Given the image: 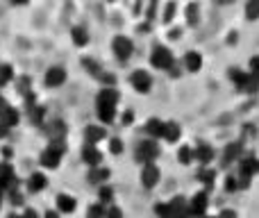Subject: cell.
I'll return each instance as SVG.
<instances>
[{
    "mask_svg": "<svg viewBox=\"0 0 259 218\" xmlns=\"http://www.w3.org/2000/svg\"><path fill=\"white\" fill-rule=\"evenodd\" d=\"M105 218H123V211L118 209V207H109L107 214H105Z\"/></svg>",
    "mask_w": 259,
    "mask_h": 218,
    "instance_id": "obj_38",
    "label": "cell"
},
{
    "mask_svg": "<svg viewBox=\"0 0 259 218\" xmlns=\"http://www.w3.org/2000/svg\"><path fill=\"white\" fill-rule=\"evenodd\" d=\"M96 114H98V118L103 123H112L116 118V107H112V105H96Z\"/></svg>",
    "mask_w": 259,
    "mask_h": 218,
    "instance_id": "obj_25",
    "label": "cell"
},
{
    "mask_svg": "<svg viewBox=\"0 0 259 218\" xmlns=\"http://www.w3.org/2000/svg\"><path fill=\"white\" fill-rule=\"evenodd\" d=\"M14 5H27V0H12Z\"/></svg>",
    "mask_w": 259,
    "mask_h": 218,
    "instance_id": "obj_46",
    "label": "cell"
},
{
    "mask_svg": "<svg viewBox=\"0 0 259 218\" xmlns=\"http://www.w3.org/2000/svg\"><path fill=\"white\" fill-rule=\"evenodd\" d=\"M112 50H114V55H116L121 62H127V59L132 57V53H134V46H132V41H130L127 36L118 34V36H114V41H112Z\"/></svg>",
    "mask_w": 259,
    "mask_h": 218,
    "instance_id": "obj_4",
    "label": "cell"
},
{
    "mask_svg": "<svg viewBox=\"0 0 259 218\" xmlns=\"http://www.w3.org/2000/svg\"><path fill=\"white\" fill-rule=\"evenodd\" d=\"M241 157H243V143L241 141H234V143H230V146H225V150H223V164L225 166L239 164Z\"/></svg>",
    "mask_w": 259,
    "mask_h": 218,
    "instance_id": "obj_7",
    "label": "cell"
},
{
    "mask_svg": "<svg viewBox=\"0 0 259 218\" xmlns=\"http://www.w3.org/2000/svg\"><path fill=\"white\" fill-rule=\"evenodd\" d=\"M107 214V209H105L100 202H96V205H91L89 209H87V218H105Z\"/></svg>",
    "mask_w": 259,
    "mask_h": 218,
    "instance_id": "obj_33",
    "label": "cell"
},
{
    "mask_svg": "<svg viewBox=\"0 0 259 218\" xmlns=\"http://www.w3.org/2000/svg\"><path fill=\"white\" fill-rule=\"evenodd\" d=\"M161 132H164V120H159V118H150L146 123V134L150 139H161Z\"/></svg>",
    "mask_w": 259,
    "mask_h": 218,
    "instance_id": "obj_23",
    "label": "cell"
},
{
    "mask_svg": "<svg viewBox=\"0 0 259 218\" xmlns=\"http://www.w3.org/2000/svg\"><path fill=\"white\" fill-rule=\"evenodd\" d=\"M44 218H59V214H53V211H48V214H46Z\"/></svg>",
    "mask_w": 259,
    "mask_h": 218,
    "instance_id": "obj_45",
    "label": "cell"
},
{
    "mask_svg": "<svg viewBox=\"0 0 259 218\" xmlns=\"http://www.w3.org/2000/svg\"><path fill=\"white\" fill-rule=\"evenodd\" d=\"M239 189V178H228L225 180V191H237Z\"/></svg>",
    "mask_w": 259,
    "mask_h": 218,
    "instance_id": "obj_37",
    "label": "cell"
},
{
    "mask_svg": "<svg viewBox=\"0 0 259 218\" xmlns=\"http://www.w3.org/2000/svg\"><path fill=\"white\" fill-rule=\"evenodd\" d=\"M7 218H23V216H21V214H9Z\"/></svg>",
    "mask_w": 259,
    "mask_h": 218,
    "instance_id": "obj_47",
    "label": "cell"
},
{
    "mask_svg": "<svg viewBox=\"0 0 259 218\" xmlns=\"http://www.w3.org/2000/svg\"><path fill=\"white\" fill-rule=\"evenodd\" d=\"M71 36H73V43L80 46V48L89 43V32H87L84 27H73V30H71Z\"/></svg>",
    "mask_w": 259,
    "mask_h": 218,
    "instance_id": "obj_28",
    "label": "cell"
},
{
    "mask_svg": "<svg viewBox=\"0 0 259 218\" xmlns=\"http://www.w3.org/2000/svg\"><path fill=\"white\" fill-rule=\"evenodd\" d=\"M41 166H46V168H57L59 161H62V152L53 150V148H46L44 152H41Z\"/></svg>",
    "mask_w": 259,
    "mask_h": 218,
    "instance_id": "obj_14",
    "label": "cell"
},
{
    "mask_svg": "<svg viewBox=\"0 0 259 218\" xmlns=\"http://www.w3.org/2000/svg\"><path fill=\"white\" fill-rule=\"evenodd\" d=\"M118 100H121L118 91L114 89V86H105V89L98 94V98H96V105H112V107H116Z\"/></svg>",
    "mask_w": 259,
    "mask_h": 218,
    "instance_id": "obj_13",
    "label": "cell"
},
{
    "mask_svg": "<svg viewBox=\"0 0 259 218\" xmlns=\"http://www.w3.org/2000/svg\"><path fill=\"white\" fill-rule=\"evenodd\" d=\"M180 134H182V129H180L178 123H173V120H168V123H164V132H161V139H166V141L175 143L180 139Z\"/></svg>",
    "mask_w": 259,
    "mask_h": 218,
    "instance_id": "obj_22",
    "label": "cell"
},
{
    "mask_svg": "<svg viewBox=\"0 0 259 218\" xmlns=\"http://www.w3.org/2000/svg\"><path fill=\"white\" fill-rule=\"evenodd\" d=\"M82 159H84V164H87V166L96 168V166L103 164V152H100L96 146H89V143H87V146L82 148Z\"/></svg>",
    "mask_w": 259,
    "mask_h": 218,
    "instance_id": "obj_11",
    "label": "cell"
},
{
    "mask_svg": "<svg viewBox=\"0 0 259 218\" xmlns=\"http://www.w3.org/2000/svg\"><path fill=\"white\" fill-rule=\"evenodd\" d=\"M130 82H132V86L139 91V94H148L152 86V77H150V73H146V71H134L132 77H130Z\"/></svg>",
    "mask_w": 259,
    "mask_h": 218,
    "instance_id": "obj_8",
    "label": "cell"
},
{
    "mask_svg": "<svg viewBox=\"0 0 259 218\" xmlns=\"http://www.w3.org/2000/svg\"><path fill=\"white\" fill-rule=\"evenodd\" d=\"M66 82V71L62 66H50L46 71V84L48 86H62Z\"/></svg>",
    "mask_w": 259,
    "mask_h": 218,
    "instance_id": "obj_12",
    "label": "cell"
},
{
    "mask_svg": "<svg viewBox=\"0 0 259 218\" xmlns=\"http://www.w3.org/2000/svg\"><path fill=\"white\" fill-rule=\"evenodd\" d=\"M193 155H196V159L200 161L202 166H207L211 159H214V148L207 146V143H198V146L193 148Z\"/></svg>",
    "mask_w": 259,
    "mask_h": 218,
    "instance_id": "obj_17",
    "label": "cell"
},
{
    "mask_svg": "<svg viewBox=\"0 0 259 218\" xmlns=\"http://www.w3.org/2000/svg\"><path fill=\"white\" fill-rule=\"evenodd\" d=\"M137 161H141L143 166L146 164H155V159L159 157V146H157L155 139H146L137 146V152H134Z\"/></svg>",
    "mask_w": 259,
    "mask_h": 218,
    "instance_id": "obj_1",
    "label": "cell"
},
{
    "mask_svg": "<svg viewBox=\"0 0 259 218\" xmlns=\"http://www.w3.org/2000/svg\"><path fill=\"white\" fill-rule=\"evenodd\" d=\"M198 180H200V182L207 187V191H209V189L214 187L216 170H214V168H209V166H202V170H200V175H198Z\"/></svg>",
    "mask_w": 259,
    "mask_h": 218,
    "instance_id": "obj_26",
    "label": "cell"
},
{
    "mask_svg": "<svg viewBox=\"0 0 259 218\" xmlns=\"http://www.w3.org/2000/svg\"><path fill=\"white\" fill-rule=\"evenodd\" d=\"M107 137V132H105V127H98V125H89V127L84 129V139L89 146H96L98 141H103V139Z\"/></svg>",
    "mask_w": 259,
    "mask_h": 218,
    "instance_id": "obj_19",
    "label": "cell"
},
{
    "mask_svg": "<svg viewBox=\"0 0 259 218\" xmlns=\"http://www.w3.org/2000/svg\"><path fill=\"white\" fill-rule=\"evenodd\" d=\"M184 66H187L189 73H198L202 68V55L198 53V50H189V53L184 55Z\"/></svg>",
    "mask_w": 259,
    "mask_h": 218,
    "instance_id": "obj_16",
    "label": "cell"
},
{
    "mask_svg": "<svg viewBox=\"0 0 259 218\" xmlns=\"http://www.w3.org/2000/svg\"><path fill=\"white\" fill-rule=\"evenodd\" d=\"M109 150H112V155H121L123 152V141L121 139H112V141H109Z\"/></svg>",
    "mask_w": 259,
    "mask_h": 218,
    "instance_id": "obj_35",
    "label": "cell"
},
{
    "mask_svg": "<svg viewBox=\"0 0 259 218\" xmlns=\"http://www.w3.org/2000/svg\"><path fill=\"white\" fill-rule=\"evenodd\" d=\"M184 14H187V23L191 27L200 23V5H198L196 0H191V3L187 5V12H184Z\"/></svg>",
    "mask_w": 259,
    "mask_h": 218,
    "instance_id": "obj_24",
    "label": "cell"
},
{
    "mask_svg": "<svg viewBox=\"0 0 259 218\" xmlns=\"http://www.w3.org/2000/svg\"><path fill=\"white\" fill-rule=\"evenodd\" d=\"M173 53H170L166 46H155L150 53V64L155 68H170L173 66Z\"/></svg>",
    "mask_w": 259,
    "mask_h": 218,
    "instance_id": "obj_3",
    "label": "cell"
},
{
    "mask_svg": "<svg viewBox=\"0 0 259 218\" xmlns=\"http://www.w3.org/2000/svg\"><path fill=\"white\" fill-rule=\"evenodd\" d=\"M0 205H3V191H0Z\"/></svg>",
    "mask_w": 259,
    "mask_h": 218,
    "instance_id": "obj_48",
    "label": "cell"
},
{
    "mask_svg": "<svg viewBox=\"0 0 259 218\" xmlns=\"http://www.w3.org/2000/svg\"><path fill=\"white\" fill-rule=\"evenodd\" d=\"M246 18L248 21H257L259 18V0H248L246 3Z\"/></svg>",
    "mask_w": 259,
    "mask_h": 218,
    "instance_id": "obj_31",
    "label": "cell"
},
{
    "mask_svg": "<svg viewBox=\"0 0 259 218\" xmlns=\"http://www.w3.org/2000/svg\"><path fill=\"white\" fill-rule=\"evenodd\" d=\"M18 118H21V114H18V109L9 107V109L5 111L3 116H0V123H3L5 127H14V125L18 123Z\"/></svg>",
    "mask_w": 259,
    "mask_h": 218,
    "instance_id": "obj_27",
    "label": "cell"
},
{
    "mask_svg": "<svg viewBox=\"0 0 259 218\" xmlns=\"http://www.w3.org/2000/svg\"><path fill=\"white\" fill-rule=\"evenodd\" d=\"M202 218H216V216H202Z\"/></svg>",
    "mask_w": 259,
    "mask_h": 218,
    "instance_id": "obj_49",
    "label": "cell"
},
{
    "mask_svg": "<svg viewBox=\"0 0 259 218\" xmlns=\"http://www.w3.org/2000/svg\"><path fill=\"white\" fill-rule=\"evenodd\" d=\"M12 80H14V68L9 66V64H3V66H0V86Z\"/></svg>",
    "mask_w": 259,
    "mask_h": 218,
    "instance_id": "obj_32",
    "label": "cell"
},
{
    "mask_svg": "<svg viewBox=\"0 0 259 218\" xmlns=\"http://www.w3.org/2000/svg\"><path fill=\"white\" fill-rule=\"evenodd\" d=\"M159 178H161V173H159V168H157L155 164H146V166H143V170H141V184L146 189H155L157 182H159Z\"/></svg>",
    "mask_w": 259,
    "mask_h": 218,
    "instance_id": "obj_10",
    "label": "cell"
},
{
    "mask_svg": "<svg viewBox=\"0 0 259 218\" xmlns=\"http://www.w3.org/2000/svg\"><path fill=\"white\" fill-rule=\"evenodd\" d=\"M207 191H200L189 200V218H202L207 216Z\"/></svg>",
    "mask_w": 259,
    "mask_h": 218,
    "instance_id": "obj_5",
    "label": "cell"
},
{
    "mask_svg": "<svg viewBox=\"0 0 259 218\" xmlns=\"http://www.w3.org/2000/svg\"><path fill=\"white\" fill-rule=\"evenodd\" d=\"M175 12H178V5H175V3H168V5H166L164 16H161V18H164L166 23H170V21H173V16H175Z\"/></svg>",
    "mask_w": 259,
    "mask_h": 218,
    "instance_id": "obj_34",
    "label": "cell"
},
{
    "mask_svg": "<svg viewBox=\"0 0 259 218\" xmlns=\"http://www.w3.org/2000/svg\"><path fill=\"white\" fill-rule=\"evenodd\" d=\"M259 173V159L255 155H248V157H241L239 159V178H255Z\"/></svg>",
    "mask_w": 259,
    "mask_h": 218,
    "instance_id": "obj_6",
    "label": "cell"
},
{
    "mask_svg": "<svg viewBox=\"0 0 259 218\" xmlns=\"http://www.w3.org/2000/svg\"><path fill=\"white\" fill-rule=\"evenodd\" d=\"M178 159H180V164L189 166L193 159H196V155H193V148L191 146H182V148H180V152H178Z\"/></svg>",
    "mask_w": 259,
    "mask_h": 218,
    "instance_id": "obj_29",
    "label": "cell"
},
{
    "mask_svg": "<svg viewBox=\"0 0 259 218\" xmlns=\"http://www.w3.org/2000/svg\"><path fill=\"white\" fill-rule=\"evenodd\" d=\"M75 207H77V200L73 196H68V193H59L57 196V209L62 214H73Z\"/></svg>",
    "mask_w": 259,
    "mask_h": 218,
    "instance_id": "obj_18",
    "label": "cell"
},
{
    "mask_svg": "<svg viewBox=\"0 0 259 218\" xmlns=\"http://www.w3.org/2000/svg\"><path fill=\"white\" fill-rule=\"evenodd\" d=\"M230 77H232V82L237 84V89L246 91V94H255L259 89V82L250 75V73H243L241 68H232V71H230Z\"/></svg>",
    "mask_w": 259,
    "mask_h": 218,
    "instance_id": "obj_2",
    "label": "cell"
},
{
    "mask_svg": "<svg viewBox=\"0 0 259 218\" xmlns=\"http://www.w3.org/2000/svg\"><path fill=\"white\" fill-rule=\"evenodd\" d=\"M216 218H239V216H237V211L234 209H223Z\"/></svg>",
    "mask_w": 259,
    "mask_h": 218,
    "instance_id": "obj_41",
    "label": "cell"
},
{
    "mask_svg": "<svg viewBox=\"0 0 259 218\" xmlns=\"http://www.w3.org/2000/svg\"><path fill=\"white\" fill-rule=\"evenodd\" d=\"M7 132H9V127H5V125L0 123V139H5V137H7Z\"/></svg>",
    "mask_w": 259,
    "mask_h": 218,
    "instance_id": "obj_44",
    "label": "cell"
},
{
    "mask_svg": "<svg viewBox=\"0 0 259 218\" xmlns=\"http://www.w3.org/2000/svg\"><path fill=\"white\" fill-rule=\"evenodd\" d=\"M98 200H100V205H112V200H114V189L112 187H107V184H103L100 187V191H98Z\"/></svg>",
    "mask_w": 259,
    "mask_h": 218,
    "instance_id": "obj_30",
    "label": "cell"
},
{
    "mask_svg": "<svg viewBox=\"0 0 259 218\" xmlns=\"http://www.w3.org/2000/svg\"><path fill=\"white\" fill-rule=\"evenodd\" d=\"M46 187H48V178H46L44 173H32L30 178H27V191L30 193H39V191H44Z\"/></svg>",
    "mask_w": 259,
    "mask_h": 218,
    "instance_id": "obj_15",
    "label": "cell"
},
{
    "mask_svg": "<svg viewBox=\"0 0 259 218\" xmlns=\"http://www.w3.org/2000/svg\"><path fill=\"white\" fill-rule=\"evenodd\" d=\"M46 134H48L50 141H53V139H64L66 137V123H64V120H53V123L46 127Z\"/></svg>",
    "mask_w": 259,
    "mask_h": 218,
    "instance_id": "obj_21",
    "label": "cell"
},
{
    "mask_svg": "<svg viewBox=\"0 0 259 218\" xmlns=\"http://www.w3.org/2000/svg\"><path fill=\"white\" fill-rule=\"evenodd\" d=\"M155 12H157V0H150V3H148V12H146V16L152 21V16H155Z\"/></svg>",
    "mask_w": 259,
    "mask_h": 218,
    "instance_id": "obj_40",
    "label": "cell"
},
{
    "mask_svg": "<svg viewBox=\"0 0 259 218\" xmlns=\"http://www.w3.org/2000/svg\"><path fill=\"white\" fill-rule=\"evenodd\" d=\"M109 168H105V166H96V168H91L89 170V182H94V184H107V180H109Z\"/></svg>",
    "mask_w": 259,
    "mask_h": 218,
    "instance_id": "obj_20",
    "label": "cell"
},
{
    "mask_svg": "<svg viewBox=\"0 0 259 218\" xmlns=\"http://www.w3.org/2000/svg\"><path fill=\"white\" fill-rule=\"evenodd\" d=\"M9 107H12V105H9L7 103V100H5V96H0V116H3L5 114V111H7Z\"/></svg>",
    "mask_w": 259,
    "mask_h": 218,
    "instance_id": "obj_42",
    "label": "cell"
},
{
    "mask_svg": "<svg viewBox=\"0 0 259 218\" xmlns=\"http://www.w3.org/2000/svg\"><path fill=\"white\" fill-rule=\"evenodd\" d=\"M18 187V180L14 175L12 166L9 164H3L0 166V191H12V189Z\"/></svg>",
    "mask_w": 259,
    "mask_h": 218,
    "instance_id": "obj_9",
    "label": "cell"
},
{
    "mask_svg": "<svg viewBox=\"0 0 259 218\" xmlns=\"http://www.w3.org/2000/svg\"><path fill=\"white\" fill-rule=\"evenodd\" d=\"M250 75L259 82V57H252L250 59Z\"/></svg>",
    "mask_w": 259,
    "mask_h": 218,
    "instance_id": "obj_36",
    "label": "cell"
},
{
    "mask_svg": "<svg viewBox=\"0 0 259 218\" xmlns=\"http://www.w3.org/2000/svg\"><path fill=\"white\" fill-rule=\"evenodd\" d=\"M23 218H39V214H36L34 209H25V214H21Z\"/></svg>",
    "mask_w": 259,
    "mask_h": 218,
    "instance_id": "obj_43",
    "label": "cell"
},
{
    "mask_svg": "<svg viewBox=\"0 0 259 218\" xmlns=\"http://www.w3.org/2000/svg\"><path fill=\"white\" fill-rule=\"evenodd\" d=\"M9 196H12V205H23V196L16 191V189H12V191H9Z\"/></svg>",
    "mask_w": 259,
    "mask_h": 218,
    "instance_id": "obj_39",
    "label": "cell"
}]
</instances>
